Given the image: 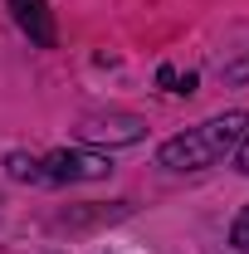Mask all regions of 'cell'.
<instances>
[{"mask_svg":"<svg viewBox=\"0 0 249 254\" xmlns=\"http://www.w3.org/2000/svg\"><path fill=\"white\" fill-rule=\"evenodd\" d=\"M39 171H44V181H103L113 166L98 152H49L39 161Z\"/></svg>","mask_w":249,"mask_h":254,"instance_id":"2","label":"cell"},{"mask_svg":"<svg viewBox=\"0 0 249 254\" xmlns=\"http://www.w3.org/2000/svg\"><path fill=\"white\" fill-rule=\"evenodd\" d=\"M10 15H15L20 30L30 34V44L54 49V20H49V5L44 0H10Z\"/></svg>","mask_w":249,"mask_h":254,"instance_id":"4","label":"cell"},{"mask_svg":"<svg viewBox=\"0 0 249 254\" xmlns=\"http://www.w3.org/2000/svg\"><path fill=\"white\" fill-rule=\"evenodd\" d=\"M142 132H147V123L132 118V113H108V118H83L78 123L83 142H108V147H132V142H142Z\"/></svg>","mask_w":249,"mask_h":254,"instance_id":"3","label":"cell"},{"mask_svg":"<svg viewBox=\"0 0 249 254\" xmlns=\"http://www.w3.org/2000/svg\"><path fill=\"white\" fill-rule=\"evenodd\" d=\"M240 171H245V176H249V137H245V142H240Z\"/></svg>","mask_w":249,"mask_h":254,"instance_id":"9","label":"cell"},{"mask_svg":"<svg viewBox=\"0 0 249 254\" xmlns=\"http://www.w3.org/2000/svg\"><path fill=\"white\" fill-rule=\"evenodd\" d=\"M245 137H249V113L245 108H230V113H220L210 123H200L190 132H181V137H171V142H161L156 161L166 171H205L220 157H230Z\"/></svg>","mask_w":249,"mask_h":254,"instance_id":"1","label":"cell"},{"mask_svg":"<svg viewBox=\"0 0 249 254\" xmlns=\"http://www.w3.org/2000/svg\"><path fill=\"white\" fill-rule=\"evenodd\" d=\"M230 240H235V250H249V210H240V220L230 230Z\"/></svg>","mask_w":249,"mask_h":254,"instance_id":"6","label":"cell"},{"mask_svg":"<svg viewBox=\"0 0 249 254\" xmlns=\"http://www.w3.org/2000/svg\"><path fill=\"white\" fill-rule=\"evenodd\" d=\"M225 78H249V59H240V64H230V68H225Z\"/></svg>","mask_w":249,"mask_h":254,"instance_id":"8","label":"cell"},{"mask_svg":"<svg viewBox=\"0 0 249 254\" xmlns=\"http://www.w3.org/2000/svg\"><path fill=\"white\" fill-rule=\"evenodd\" d=\"M5 171L15 176V181H44V171H39V161L25 157V152H15V157L5 161Z\"/></svg>","mask_w":249,"mask_h":254,"instance_id":"5","label":"cell"},{"mask_svg":"<svg viewBox=\"0 0 249 254\" xmlns=\"http://www.w3.org/2000/svg\"><path fill=\"white\" fill-rule=\"evenodd\" d=\"M171 93H195V73H186V78H171Z\"/></svg>","mask_w":249,"mask_h":254,"instance_id":"7","label":"cell"}]
</instances>
